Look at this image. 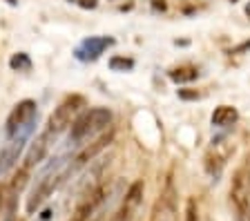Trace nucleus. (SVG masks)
<instances>
[{
	"label": "nucleus",
	"instance_id": "obj_1",
	"mask_svg": "<svg viewBox=\"0 0 250 221\" xmlns=\"http://www.w3.org/2000/svg\"><path fill=\"white\" fill-rule=\"evenodd\" d=\"M69 161H72L69 157L61 154V157L49 159V163L41 168V172H38V177H36V183H34L29 197H27V205H25L27 215H34V212H36L38 208H41V205L45 203V201L49 199V197H52L65 181H67Z\"/></svg>",
	"mask_w": 250,
	"mask_h": 221
},
{
	"label": "nucleus",
	"instance_id": "obj_2",
	"mask_svg": "<svg viewBox=\"0 0 250 221\" xmlns=\"http://www.w3.org/2000/svg\"><path fill=\"white\" fill-rule=\"evenodd\" d=\"M112 123V112L107 107H92V110L83 112L81 116H76V121L72 123L69 130V143L72 145H81L85 139H89L92 134L105 130Z\"/></svg>",
	"mask_w": 250,
	"mask_h": 221
},
{
	"label": "nucleus",
	"instance_id": "obj_3",
	"mask_svg": "<svg viewBox=\"0 0 250 221\" xmlns=\"http://www.w3.org/2000/svg\"><path fill=\"white\" fill-rule=\"evenodd\" d=\"M36 123H38V119L36 121H31V123H27L25 127H21V130L16 132L14 137L7 139V143L2 145V150H0V177L9 174L11 170L16 168L22 150H25L27 143H29L31 134L36 132Z\"/></svg>",
	"mask_w": 250,
	"mask_h": 221
},
{
	"label": "nucleus",
	"instance_id": "obj_4",
	"mask_svg": "<svg viewBox=\"0 0 250 221\" xmlns=\"http://www.w3.org/2000/svg\"><path fill=\"white\" fill-rule=\"evenodd\" d=\"M83 107H87V100H85V96H81V94L67 96V99L62 100L61 105H58L56 110L49 114V121H47L45 130L52 132L54 137L62 134V132L67 130V127H72V123L76 121L78 112L83 110Z\"/></svg>",
	"mask_w": 250,
	"mask_h": 221
},
{
	"label": "nucleus",
	"instance_id": "obj_5",
	"mask_svg": "<svg viewBox=\"0 0 250 221\" xmlns=\"http://www.w3.org/2000/svg\"><path fill=\"white\" fill-rule=\"evenodd\" d=\"M36 119H38V105H36V100H31V99L21 100V103H18V105H16L14 110L9 112V116H7V123H5L7 139L14 137V134L21 130V127H25L27 123L36 121Z\"/></svg>",
	"mask_w": 250,
	"mask_h": 221
},
{
	"label": "nucleus",
	"instance_id": "obj_6",
	"mask_svg": "<svg viewBox=\"0 0 250 221\" xmlns=\"http://www.w3.org/2000/svg\"><path fill=\"white\" fill-rule=\"evenodd\" d=\"M112 141H114V132L109 130V132H105L103 137H99V139H96V141H94V143H89V145H85L83 150H81V152H78L76 157H74L72 161H69V165H67L69 174L78 172V170H81V168H85V165H87V163H92L94 159L99 157V154L103 152V150H105V147H107Z\"/></svg>",
	"mask_w": 250,
	"mask_h": 221
},
{
	"label": "nucleus",
	"instance_id": "obj_7",
	"mask_svg": "<svg viewBox=\"0 0 250 221\" xmlns=\"http://www.w3.org/2000/svg\"><path fill=\"white\" fill-rule=\"evenodd\" d=\"M54 141H56V137H54L52 132L42 130L41 134H38V137L31 141L29 150H27V154H25V163H22V168L29 172L31 168L41 165L42 161H45V157H47V152H49V147H52Z\"/></svg>",
	"mask_w": 250,
	"mask_h": 221
},
{
	"label": "nucleus",
	"instance_id": "obj_8",
	"mask_svg": "<svg viewBox=\"0 0 250 221\" xmlns=\"http://www.w3.org/2000/svg\"><path fill=\"white\" fill-rule=\"evenodd\" d=\"M112 45H114V38L112 36H89L76 47L74 56H76L78 60H96V58H101V54H105V49H109Z\"/></svg>",
	"mask_w": 250,
	"mask_h": 221
},
{
	"label": "nucleus",
	"instance_id": "obj_9",
	"mask_svg": "<svg viewBox=\"0 0 250 221\" xmlns=\"http://www.w3.org/2000/svg\"><path fill=\"white\" fill-rule=\"evenodd\" d=\"M141 201H143V181H134L130 185V190L125 192L123 203H121V210L114 215L112 221H132L134 212L139 210Z\"/></svg>",
	"mask_w": 250,
	"mask_h": 221
},
{
	"label": "nucleus",
	"instance_id": "obj_10",
	"mask_svg": "<svg viewBox=\"0 0 250 221\" xmlns=\"http://www.w3.org/2000/svg\"><path fill=\"white\" fill-rule=\"evenodd\" d=\"M237 121H239V112L230 105H219L217 110L212 112V125H217V127L234 125Z\"/></svg>",
	"mask_w": 250,
	"mask_h": 221
},
{
	"label": "nucleus",
	"instance_id": "obj_11",
	"mask_svg": "<svg viewBox=\"0 0 250 221\" xmlns=\"http://www.w3.org/2000/svg\"><path fill=\"white\" fill-rule=\"evenodd\" d=\"M9 67L14 69V72H29V69H31V58H29V54H25V52L14 54V56L9 58Z\"/></svg>",
	"mask_w": 250,
	"mask_h": 221
},
{
	"label": "nucleus",
	"instance_id": "obj_12",
	"mask_svg": "<svg viewBox=\"0 0 250 221\" xmlns=\"http://www.w3.org/2000/svg\"><path fill=\"white\" fill-rule=\"evenodd\" d=\"M199 76V72L194 67H179V69H172L170 72V79L174 83H190Z\"/></svg>",
	"mask_w": 250,
	"mask_h": 221
},
{
	"label": "nucleus",
	"instance_id": "obj_13",
	"mask_svg": "<svg viewBox=\"0 0 250 221\" xmlns=\"http://www.w3.org/2000/svg\"><path fill=\"white\" fill-rule=\"evenodd\" d=\"M109 69L112 72H130V69H134V60L125 56H112L109 58Z\"/></svg>",
	"mask_w": 250,
	"mask_h": 221
},
{
	"label": "nucleus",
	"instance_id": "obj_14",
	"mask_svg": "<svg viewBox=\"0 0 250 221\" xmlns=\"http://www.w3.org/2000/svg\"><path fill=\"white\" fill-rule=\"evenodd\" d=\"M16 199H18V192L9 190V197H7V205H5V212H2V221H16Z\"/></svg>",
	"mask_w": 250,
	"mask_h": 221
},
{
	"label": "nucleus",
	"instance_id": "obj_15",
	"mask_svg": "<svg viewBox=\"0 0 250 221\" xmlns=\"http://www.w3.org/2000/svg\"><path fill=\"white\" fill-rule=\"evenodd\" d=\"M186 221H199V210H197V201L188 199L186 203Z\"/></svg>",
	"mask_w": 250,
	"mask_h": 221
},
{
	"label": "nucleus",
	"instance_id": "obj_16",
	"mask_svg": "<svg viewBox=\"0 0 250 221\" xmlns=\"http://www.w3.org/2000/svg\"><path fill=\"white\" fill-rule=\"evenodd\" d=\"M170 212H172V197H166V210L156 217V221H172Z\"/></svg>",
	"mask_w": 250,
	"mask_h": 221
},
{
	"label": "nucleus",
	"instance_id": "obj_17",
	"mask_svg": "<svg viewBox=\"0 0 250 221\" xmlns=\"http://www.w3.org/2000/svg\"><path fill=\"white\" fill-rule=\"evenodd\" d=\"M179 99H183V100H197L199 99V92L197 90H179Z\"/></svg>",
	"mask_w": 250,
	"mask_h": 221
},
{
	"label": "nucleus",
	"instance_id": "obj_18",
	"mask_svg": "<svg viewBox=\"0 0 250 221\" xmlns=\"http://www.w3.org/2000/svg\"><path fill=\"white\" fill-rule=\"evenodd\" d=\"M72 2H76V5L83 7V9H94V7L99 5V0H72Z\"/></svg>",
	"mask_w": 250,
	"mask_h": 221
},
{
	"label": "nucleus",
	"instance_id": "obj_19",
	"mask_svg": "<svg viewBox=\"0 0 250 221\" xmlns=\"http://www.w3.org/2000/svg\"><path fill=\"white\" fill-rule=\"evenodd\" d=\"M246 49H250V40L241 42L239 47H234V49H232V52H230V54H244V52H246Z\"/></svg>",
	"mask_w": 250,
	"mask_h": 221
},
{
	"label": "nucleus",
	"instance_id": "obj_20",
	"mask_svg": "<svg viewBox=\"0 0 250 221\" xmlns=\"http://www.w3.org/2000/svg\"><path fill=\"white\" fill-rule=\"evenodd\" d=\"M49 219H52V210H45L41 215V221H49Z\"/></svg>",
	"mask_w": 250,
	"mask_h": 221
},
{
	"label": "nucleus",
	"instance_id": "obj_21",
	"mask_svg": "<svg viewBox=\"0 0 250 221\" xmlns=\"http://www.w3.org/2000/svg\"><path fill=\"white\" fill-rule=\"evenodd\" d=\"M7 2H9L11 7H16V5H18V0H7Z\"/></svg>",
	"mask_w": 250,
	"mask_h": 221
},
{
	"label": "nucleus",
	"instance_id": "obj_22",
	"mask_svg": "<svg viewBox=\"0 0 250 221\" xmlns=\"http://www.w3.org/2000/svg\"><path fill=\"white\" fill-rule=\"evenodd\" d=\"M89 221H101V215H94V217H92V219H89Z\"/></svg>",
	"mask_w": 250,
	"mask_h": 221
},
{
	"label": "nucleus",
	"instance_id": "obj_23",
	"mask_svg": "<svg viewBox=\"0 0 250 221\" xmlns=\"http://www.w3.org/2000/svg\"><path fill=\"white\" fill-rule=\"evenodd\" d=\"M0 210H2V192H0Z\"/></svg>",
	"mask_w": 250,
	"mask_h": 221
},
{
	"label": "nucleus",
	"instance_id": "obj_24",
	"mask_svg": "<svg viewBox=\"0 0 250 221\" xmlns=\"http://www.w3.org/2000/svg\"><path fill=\"white\" fill-rule=\"evenodd\" d=\"M246 14H248V16H250V5H248V7H246Z\"/></svg>",
	"mask_w": 250,
	"mask_h": 221
}]
</instances>
